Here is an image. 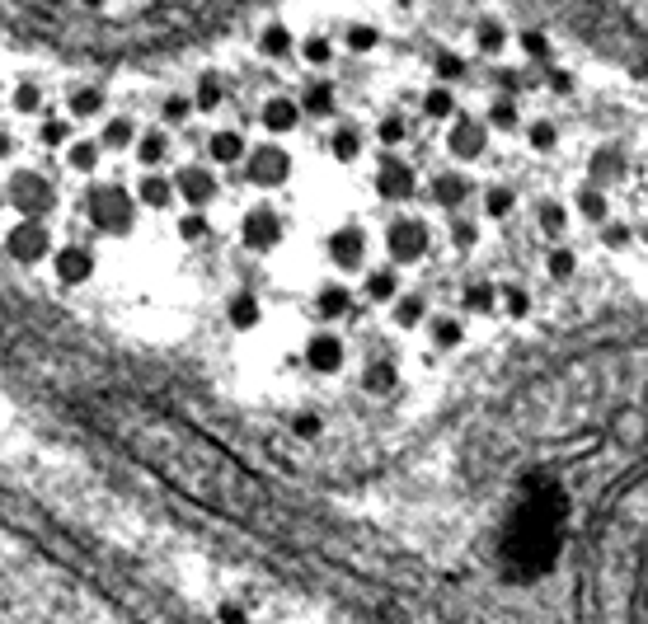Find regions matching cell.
<instances>
[{
	"mask_svg": "<svg viewBox=\"0 0 648 624\" xmlns=\"http://www.w3.org/2000/svg\"><path fill=\"white\" fill-rule=\"evenodd\" d=\"M423 249H428V226L423 221H400V226L390 230V254L400 263H414Z\"/></svg>",
	"mask_w": 648,
	"mask_h": 624,
	"instance_id": "cell-16",
	"label": "cell"
},
{
	"mask_svg": "<svg viewBox=\"0 0 648 624\" xmlns=\"http://www.w3.org/2000/svg\"><path fill=\"white\" fill-rule=\"evenodd\" d=\"M19 160V137L10 127H0V165H15Z\"/></svg>",
	"mask_w": 648,
	"mask_h": 624,
	"instance_id": "cell-32",
	"label": "cell"
},
{
	"mask_svg": "<svg viewBox=\"0 0 648 624\" xmlns=\"http://www.w3.org/2000/svg\"><path fill=\"white\" fill-rule=\"evenodd\" d=\"M0 202L15 212V221H52V207H57V188L43 169L33 165H15L0 183Z\"/></svg>",
	"mask_w": 648,
	"mask_h": 624,
	"instance_id": "cell-2",
	"label": "cell"
},
{
	"mask_svg": "<svg viewBox=\"0 0 648 624\" xmlns=\"http://www.w3.org/2000/svg\"><path fill=\"white\" fill-rule=\"evenodd\" d=\"M245 155H249V141L240 127H216L207 137V160L212 165H245Z\"/></svg>",
	"mask_w": 648,
	"mask_h": 624,
	"instance_id": "cell-9",
	"label": "cell"
},
{
	"mask_svg": "<svg viewBox=\"0 0 648 624\" xmlns=\"http://www.w3.org/2000/svg\"><path fill=\"white\" fill-rule=\"evenodd\" d=\"M80 212H85V226L94 235H132L137 230V198L123 183H90L85 198H80Z\"/></svg>",
	"mask_w": 648,
	"mask_h": 624,
	"instance_id": "cell-1",
	"label": "cell"
},
{
	"mask_svg": "<svg viewBox=\"0 0 648 624\" xmlns=\"http://www.w3.org/2000/svg\"><path fill=\"white\" fill-rule=\"evenodd\" d=\"M76 137H80L76 122L66 118L62 108H47L43 118H38V146H47V151H66Z\"/></svg>",
	"mask_w": 648,
	"mask_h": 624,
	"instance_id": "cell-14",
	"label": "cell"
},
{
	"mask_svg": "<svg viewBox=\"0 0 648 624\" xmlns=\"http://www.w3.org/2000/svg\"><path fill=\"white\" fill-rule=\"evenodd\" d=\"M301 52H306V61H329V57H334L329 38H315V33H310V38H301Z\"/></svg>",
	"mask_w": 648,
	"mask_h": 624,
	"instance_id": "cell-30",
	"label": "cell"
},
{
	"mask_svg": "<svg viewBox=\"0 0 648 624\" xmlns=\"http://www.w3.org/2000/svg\"><path fill=\"white\" fill-rule=\"evenodd\" d=\"M367 296H371V301H390V305H395V273H390V268H376V273L367 277Z\"/></svg>",
	"mask_w": 648,
	"mask_h": 624,
	"instance_id": "cell-24",
	"label": "cell"
},
{
	"mask_svg": "<svg viewBox=\"0 0 648 624\" xmlns=\"http://www.w3.org/2000/svg\"><path fill=\"white\" fill-rule=\"evenodd\" d=\"M0 104H5V85H0Z\"/></svg>",
	"mask_w": 648,
	"mask_h": 624,
	"instance_id": "cell-39",
	"label": "cell"
},
{
	"mask_svg": "<svg viewBox=\"0 0 648 624\" xmlns=\"http://www.w3.org/2000/svg\"><path fill=\"white\" fill-rule=\"evenodd\" d=\"M132 198H137L141 212H170L174 202H179V198H174L170 174H141L137 188H132Z\"/></svg>",
	"mask_w": 648,
	"mask_h": 624,
	"instance_id": "cell-10",
	"label": "cell"
},
{
	"mask_svg": "<svg viewBox=\"0 0 648 624\" xmlns=\"http://www.w3.org/2000/svg\"><path fill=\"white\" fill-rule=\"evenodd\" d=\"M498 301L508 305V315H526V310H531V296H526L522 287H508V291H498Z\"/></svg>",
	"mask_w": 648,
	"mask_h": 624,
	"instance_id": "cell-29",
	"label": "cell"
},
{
	"mask_svg": "<svg viewBox=\"0 0 648 624\" xmlns=\"http://www.w3.org/2000/svg\"><path fill=\"white\" fill-rule=\"evenodd\" d=\"M550 273H555V277H569L573 273V254H569V249H555V254H550Z\"/></svg>",
	"mask_w": 648,
	"mask_h": 624,
	"instance_id": "cell-35",
	"label": "cell"
},
{
	"mask_svg": "<svg viewBox=\"0 0 648 624\" xmlns=\"http://www.w3.org/2000/svg\"><path fill=\"white\" fill-rule=\"evenodd\" d=\"M484 207H489V216H508L512 212V193H508V188H489Z\"/></svg>",
	"mask_w": 648,
	"mask_h": 624,
	"instance_id": "cell-31",
	"label": "cell"
},
{
	"mask_svg": "<svg viewBox=\"0 0 648 624\" xmlns=\"http://www.w3.org/2000/svg\"><path fill=\"white\" fill-rule=\"evenodd\" d=\"M348 47H357V52L376 47V29H348Z\"/></svg>",
	"mask_w": 648,
	"mask_h": 624,
	"instance_id": "cell-36",
	"label": "cell"
},
{
	"mask_svg": "<svg viewBox=\"0 0 648 624\" xmlns=\"http://www.w3.org/2000/svg\"><path fill=\"white\" fill-rule=\"evenodd\" d=\"M240 240L249 249H268V244H278V212L273 207H254L245 216V226H240Z\"/></svg>",
	"mask_w": 648,
	"mask_h": 624,
	"instance_id": "cell-17",
	"label": "cell"
},
{
	"mask_svg": "<svg viewBox=\"0 0 648 624\" xmlns=\"http://www.w3.org/2000/svg\"><path fill=\"white\" fill-rule=\"evenodd\" d=\"M423 108H432L437 118H447V113H456V99H451V90H447V85H437V90H428V94H423Z\"/></svg>",
	"mask_w": 648,
	"mask_h": 624,
	"instance_id": "cell-27",
	"label": "cell"
},
{
	"mask_svg": "<svg viewBox=\"0 0 648 624\" xmlns=\"http://www.w3.org/2000/svg\"><path fill=\"white\" fill-rule=\"evenodd\" d=\"M47 273L62 291H76L94 277V249L85 240H57L52 259H47Z\"/></svg>",
	"mask_w": 648,
	"mask_h": 624,
	"instance_id": "cell-4",
	"label": "cell"
},
{
	"mask_svg": "<svg viewBox=\"0 0 648 624\" xmlns=\"http://www.w3.org/2000/svg\"><path fill=\"white\" fill-rule=\"evenodd\" d=\"M57 249V235H52V221H10L5 226V254L24 268H38V263L52 259Z\"/></svg>",
	"mask_w": 648,
	"mask_h": 624,
	"instance_id": "cell-3",
	"label": "cell"
},
{
	"mask_svg": "<svg viewBox=\"0 0 648 624\" xmlns=\"http://www.w3.org/2000/svg\"><path fill=\"white\" fill-rule=\"evenodd\" d=\"M602 235H606V244H630V226H616V221H606Z\"/></svg>",
	"mask_w": 648,
	"mask_h": 624,
	"instance_id": "cell-37",
	"label": "cell"
},
{
	"mask_svg": "<svg viewBox=\"0 0 648 624\" xmlns=\"http://www.w3.org/2000/svg\"><path fill=\"white\" fill-rule=\"evenodd\" d=\"M503 43H508V29H503V24H479V47H484V52H498Z\"/></svg>",
	"mask_w": 648,
	"mask_h": 624,
	"instance_id": "cell-28",
	"label": "cell"
},
{
	"mask_svg": "<svg viewBox=\"0 0 648 624\" xmlns=\"http://www.w3.org/2000/svg\"><path fill=\"white\" fill-rule=\"evenodd\" d=\"M573 212L583 216V221H597V226H606V188H597V183H583V188L573 193Z\"/></svg>",
	"mask_w": 648,
	"mask_h": 624,
	"instance_id": "cell-20",
	"label": "cell"
},
{
	"mask_svg": "<svg viewBox=\"0 0 648 624\" xmlns=\"http://www.w3.org/2000/svg\"><path fill=\"white\" fill-rule=\"evenodd\" d=\"M329 259L339 263V268H362L367 263V235L353 226L334 230V240H329Z\"/></svg>",
	"mask_w": 648,
	"mask_h": 624,
	"instance_id": "cell-15",
	"label": "cell"
},
{
	"mask_svg": "<svg viewBox=\"0 0 648 624\" xmlns=\"http://www.w3.org/2000/svg\"><path fill=\"white\" fill-rule=\"evenodd\" d=\"M99 165H104V151H99L94 137H76L66 146V169H71V174H94Z\"/></svg>",
	"mask_w": 648,
	"mask_h": 624,
	"instance_id": "cell-19",
	"label": "cell"
},
{
	"mask_svg": "<svg viewBox=\"0 0 648 624\" xmlns=\"http://www.w3.org/2000/svg\"><path fill=\"white\" fill-rule=\"evenodd\" d=\"M526 137H531V146H536V151H550V146L559 141V127L550 118H540V122H531V127H526Z\"/></svg>",
	"mask_w": 648,
	"mask_h": 624,
	"instance_id": "cell-26",
	"label": "cell"
},
{
	"mask_svg": "<svg viewBox=\"0 0 648 624\" xmlns=\"http://www.w3.org/2000/svg\"><path fill=\"white\" fill-rule=\"evenodd\" d=\"M489 127H517V104H494V113H489Z\"/></svg>",
	"mask_w": 648,
	"mask_h": 624,
	"instance_id": "cell-34",
	"label": "cell"
},
{
	"mask_svg": "<svg viewBox=\"0 0 648 624\" xmlns=\"http://www.w3.org/2000/svg\"><path fill=\"white\" fill-rule=\"evenodd\" d=\"M62 113H66L71 122L104 118V113H108V99H104V90H99V85H71V90H66Z\"/></svg>",
	"mask_w": 648,
	"mask_h": 624,
	"instance_id": "cell-11",
	"label": "cell"
},
{
	"mask_svg": "<svg viewBox=\"0 0 648 624\" xmlns=\"http://www.w3.org/2000/svg\"><path fill=\"white\" fill-rule=\"evenodd\" d=\"M428 334L442 343V348H451V343H461L465 338V329H461V320H451V315H437V320H428Z\"/></svg>",
	"mask_w": 648,
	"mask_h": 624,
	"instance_id": "cell-23",
	"label": "cell"
},
{
	"mask_svg": "<svg viewBox=\"0 0 648 624\" xmlns=\"http://www.w3.org/2000/svg\"><path fill=\"white\" fill-rule=\"evenodd\" d=\"M569 221H573V207H564V202H540V226L550 230V235H564Z\"/></svg>",
	"mask_w": 648,
	"mask_h": 624,
	"instance_id": "cell-21",
	"label": "cell"
},
{
	"mask_svg": "<svg viewBox=\"0 0 648 624\" xmlns=\"http://www.w3.org/2000/svg\"><path fill=\"white\" fill-rule=\"evenodd\" d=\"M310 362L320 366V371H339V366L348 362V343H343L339 334H320V338H310Z\"/></svg>",
	"mask_w": 648,
	"mask_h": 624,
	"instance_id": "cell-18",
	"label": "cell"
},
{
	"mask_svg": "<svg viewBox=\"0 0 648 624\" xmlns=\"http://www.w3.org/2000/svg\"><path fill=\"white\" fill-rule=\"evenodd\" d=\"M639 240H644V244H648V221H644V226H639Z\"/></svg>",
	"mask_w": 648,
	"mask_h": 624,
	"instance_id": "cell-38",
	"label": "cell"
},
{
	"mask_svg": "<svg viewBox=\"0 0 648 624\" xmlns=\"http://www.w3.org/2000/svg\"><path fill=\"white\" fill-rule=\"evenodd\" d=\"M104 127H99V151H132V146H137V137H141V127L132 118H127V113H104Z\"/></svg>",
	"mask_w": 648,
	"mask_h": 624,
	"instance_id": "cell-12",
	"label": "cell"
},
{
	"mask_svg": "<svg viewBox=\"0 0 648 624\" xmlns=\"http://www.w3.org/2000/svg\"><path fill=\"white\" fill-rule=\"evenodd\" d=\"M263 122H268L273 132H292L301 118H296V104H287V99H282V104H268V108H263Z\"/></svg>",
	"mask_w": 648,
	"mask_h": 624,
	"instance_id": "cell-22",
	"label": "cell"
},
{
	"mask_svg": "<svg viewBox=\"0 0 648 624\" xmlns=\"http://www.w3.org/2000/svg\"><path fill=\"white\" fill-rule=\"evenodd\" d=\"M5 104L15 108V113H24V118H43L47 108H52V104H47V90L33 76H19L15 85L5 90Z\"/></svg>",
	"mask_w": 648,
	"mask_h": 624,
	"instance_id": "cell-13",
	"label": "cell"
},
{
	"mask_svg": "<svg viewBox=\"0 0 648 624\" xmlns=\"http://www.w3.org/2000/svg\"><path fill=\"white\" fill-rule=\"evenodd\" d=\"M447 146H451V155L475 160V155L489 146V122H484V118H456V122H451Z\"/></svg>",
	"mask_w": 648,
	"mask_h": 624,
	"instance_id": "cell-8",
	"label": "cell"
},
{
	"mask_svg": "<svg viewBox=\"0 0 648 624\" xmlns=\"http://www.w3.org/2000/svg\"><path fill=\"white\" fill-rule=\"evenodd\" d=\"M170 183H174V198L188 202L193 212H202V207L216 198V174H212V169H202L198 160H188V165L170 169Z\"/></svg>",
	"mask_w": 648,
	"mask_h": 624,
	"instance_id": "cell-5",
	"label": "cell"
},
{
	"mask_svg": "<svg viewBox=\"0 0 648 624\" xmlns=\"http://www.w3.org/2000/svg\"><path fill=\"white\" fill-rule=\"evenodd\" d=\"M395 320H400L404 329H414V324L423 320V305L418 301H395Z\"/></svg>",
	"mask_w": 648,
	"mask_h": 624,
	"instance_id": "cell-33",
	"label": "cell"
},
{
	"mask_svg": "<svg viewBox=\"0 0 648 624\" xmlns=\"http://www.w3.org/2000/svg\"><path fill=\"white\" fill-rule=\"evenodd\" d=\"M132 155H137L141 174H165V165L174 160V137L165 127H146L137 137V146H132Z\"/></svg>",
	"mask_w": 648,
	"mask_h": 624,
	"instance_id": "cell-7",
	"label": "cell"
},
{
	"mask_svg": "<svg viewBox=\"0 0 648 624\" xmlns=\"http://www.w3.org/2000/svg\"><path fill=\"white\" fill-rule=\"evenodd\" d=\"M240 169H245V179L254 183V188H278V183L287 179V151H282V146H249Z\"/></svg>",
	"mask_w": 648,
	"mask_h": 624,
	"instance_id": "cell-6",
	"label": "cell"
},
{
	"mask_svg": "<svg viewBox=\"0 0 648 624\" xmlns=\"http://www.w3.org/2000/svg\"><path fill=\"white\" fill-rule=\"evenodd\" d=\"M160 113H165V122H170V127H179V122H188L193 113H198V108H193V99H188V94H170Z\"/></svg>",
	"mask_w": 648,
	"mask_h": 624,
	"instance_id": "cell-25",
	"label": "cell"
}]
</instances>
